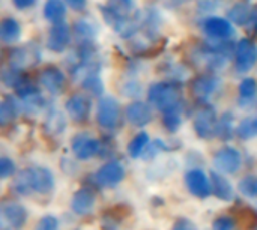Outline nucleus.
Wrapping results in <instances>:
<instances>
[{
  "mask_svg": "<svg viewBox=\"0 0 257 230\" xmlns=\"http://www.w3.org/2000/svg\"><path fill=\"white\" fill-rule=\"evenodd\" d=\"M39 50L38 47H35L33 44H26L23 47H17L11 51L9 54V62L11 66L15 69H23V68H29L33 66L39 62Z\"/></svg>",
  "mask_w": 257,
  "mask_h": 230,
  "instance_id": "39448f33",
  "label": "nucleus"
},
{
  "mask_svg": "<svg viewBox=\"0 0 257 230\" xmlns=\"http://www.w3.org/2000/svg\"><path fill=\"white\" fill-rule=\"evenodd\" d=\"M93 205H95V194L90 190L83 188L74 194L72 202H71V209L77 215H86L92 211Z\"/></svg>",
  "mask_w": 257,
  "mask_h": 230,
  "instance_id": "6ab92c4d",
  "label": "nucleus"
},
{
  "mask_svg": "<svg viewBox=\"0 0 257 230\" xmlns=\"http://www.w3.org/2000/svg\"><path fill=\"white\" fill-rule=\"evenodd\" d=\"M214 227H215V230H230L232 229V221L227 218H220L215 221Z\"/></svg>",
  "mask_w": 257,
  "mask_h": 230,
  "instance_id": "c03bdc74",
  "label": "nucleus"
},
{
  "mask_svg": "<svg viewBox=\"0 0 257 230\" xmlns=\"http://www.w3.org/2000/svg\"><path fill=\"white\" fill-rule=\"evenodd\" d=\"M181 124H182V114H181L179 104L163 110V125L167 131L176 133L181 128Z\"/></svg>",
  "mask_w": 257,
  "mask_h": 230,
  "instance_id": "4be33fe9",
  "label": "nucleus"
},
{
  "mask_svg": "<svg viewBox=\"0 0 257 230\" xmlns=\"http://www.w3.org/2000/svg\"><path fill=\"white\" fill-rule=\"evenodd\" d=\"M250 21H251V24H253V29L257 32V8L251 12V20H250Z\"/></svg>",
  "mask_w": 257,
  "mask_h": 230,
  "instance_id": "a18cd8bd",
  "label": "nucleus"
},
{
  "mask_svg": "<svg viewBox=\"0 0 257 230\" xmlns=\"http://www.w3.org/2000/svg\"><path fill=\"white\" fill-rule=\"evenodd\" d=\"M236 133H238V136H239L242 140H251V139L257 137V116L245 118V119L238 125Z\"/></svg>",
  "mask_w": 257,
  "mask_h": 230,
  "instance_id": "393cba45",
  "label": "nucleus"
},
{
  "mask_svg": "<svg viewBox=\"0 0 257 230\" xmlns=\"http://www.w3.org/2000/svg\"><path fill=\"white\" fill-rule=\"evenodd\" d=\"M44 105H45V101H44V98L39 93H35L32 96H27V98H23L21 99V107L27 113H32V114L41 111L44 108Z\"/></svg>",
  "mask_w": 257,
  "mask_h": 230,
  "instance_id": "473e14b6",
  "label": "nucleus"
},
{
  "mask_svg": "<svg viewBox=\"0 0 257 230\" xmlns=\"http://www.w3.org/2000/svg\"><path fill=\"white\" fill-rule=\"evenodd\" d=\"M172 230H197V229H196V226H194L191 221H188V220H179V221L173 226V229Z\"/></svg>",
  "mask_w": 257,
  "mask_h": 230,
  "instance_id": "a19ab883",
  "label": "nucleus"
},
{
  "mask_svg": "<svg viewBox=\"0 0 257 230\" xmlns=\"http://www.w3.org/2000/svg\"><path fill=\"white\" fill-rule=\"evenodd\" d=\"M119 116H120V107H119V102L113 96H105L99 101L96 119L102 128L105 130L116 128L119 122Z\"/></svg>",
  "mask_w": 257,
  "mask_h": 230,
  "instance_id": "7ed1b4c3",
  "label": "nucleus"
},
{
  "mask_svg": "<svg viewBox=\"0 0 257 230\" xmlns=\"http://www.w3.org/2000/svg\"><path fill=\"white\" fill-rule=\"evenodd\" d=\"M238 220L247 229L257 227V212L254 209H251V208H242L238 212Z\"/></svg>",
  "mask_w": 257,
  "mask_h": 230,
  "instance_id": "f704fd0d",
  "label": "nucleus"
},
{
  "mask_svg": "<svg viewBox=\"0 0 257 230\" xmlns=\"http://www.w3.org/2000/svg\"><path fill=\"white\" fill-rule=\"evenodd\" d=\"M8 229V224L5 221V217H3V212H2V206H0V230Z\"/></svg>",
  "mask_w": 257,
  "mask_h": 230,
  "instance_id": "49530a36",
  "label": "nucleus"
},
{
  "mask_svg": "<svg viewBox=\"0 0 257 230\" xmlns=\"http://www.w3.org/2000/svg\"><path fill=\"white\" fill-rule=\"evenodd\" d=\"M12 190L20 194V196H27L30 193H33L32 190V181H30V170L24 169L20 173L15 175L14 182H12Z\"/></svg>",
  "mask_w": 257,
  "mask_h": 230,
  "instance_id": "b1692460",
  "label": "nucleus"
},
{
  "mask_svg": "<svg viewBox=\"0 0 257 230\" xmlns=\"http://www.w3.org/2000/svg\"><path fill=\"white\" fill-rule=\"evenodd\" d=\"M23 77H20V69H15V68H8V69H3L2 71V77H0V80L8 86V87H15L17 86V83L21 80Z\"/></svg>",
  "mask_w": 257,
  "mask_h": 230,
  "instance_id": "4c0bfd02",
  "label": "nucleus"
},
{
  "mask_svg": "<svg viewBox=\"0 0 257 230\" xmlns=\"http://www.w3.org/2000/svg\"><path fill=\"white\" fill-rule=\"evenodd\" d=\"M125 116L128 122L134 127H145L152 119L149 105L142 101H134L128 104V107L125 108Z\"/></svg>",
  "mask_w": 257,
  "mask_h": 230,
  "instance_id": "2eb2a0df",
  "label": "nucleus"
},
{
  "mask_svg": "<svg viewBox=\"0 0 257 230\" xmlns=\"http://www.w3.org/2000/svg\"><path fill=\"white\" fill-rule=\"evenodd\" d=\"M185 184L190 193L199 199H206L211 194V181L202 170H190L185 175Z\"/></svg>",
  "mask_w": 257,
  "mask_h": 230,
  "instance_id": "9d476101",
  "label": "nucleus"
},
{
  "mask_svg": "<svg viewBox=\"0 0 257 230\" xmlns=\"http://www.w3.org/2000/svg\"><path fill=\"white\" fill-rule=\"evenodd\" d=\"M251 8L247 3H236L233 8L229 9L227 17L230 21H233L238 26H244L251 20Z\"/></svg>",
  "mask_w": 257,
  "mask_h": 230,
  "instance_id": "5701e85b",
  "label": "nucleus"
},
{
  "mask_svg": "<svg viewBox=\"0 0 257 230\" xmlns=\"http://www.w3.org/2000/svg\"><path fill=\"white\" fill-rule=\"evenodd\" d=\"M15 173V163L8 157H0V179H6Z\"/></svg>",
  "mask_w": 257,
  "mask_h": 230,
  "instance_id": "58836bf2",
  "label": "nucleus"
},
{
  "mask_svg": "<svg viewBox=\"0 0 257 230\" xmlns=\"http://www.w3.org/2000/svg\"><path fill=\"white\" fill-rule=\"evenodd\" d=\"M59 227V221L56 217L53 215H47V217H42L39 220V223L36 224L35 230H57Z\"/></svg>",
  "mask_w": 257,
  "mask_h": 230,
  "instance_id": "ea45409f",
  "label": "nucleus"
},
{
  "mask_svg": "<svg viewBox=\"0 0 257 230\" xmlns=\"http://www.w3.org/2000/svg\"><path fill=\"white\" fill-rule=\"evenodd\" d=\"M209 181H211V190L220 200L229 202L233 199V188L226 176H223L218 172H211Z\"/></svg>",
  "mask_w": 257,
  "mask_h": 230,
  "instance_id": "a211bd4d",
  "label": "nucleus"
},
{
  "mask_svg": "<svg viewBox=\"0 0 257 230\" xmlns=\"http://www.w3.org/2000/svg\"><path fill=\"white\" fill-rule=\"evenodd\" d=\"M81 87L84 90H87L89 93L95 95V96H99L104 92V83H102V80L99 78L98 74H92V75L86 77L81 81Z\"/></svg>",
  "mask_w": 257,
  "mask_h": 230,
  "instance_id": "2f4dec72",
  "label": "nucleus"
},
{
  "mask_svg": "<svg viewBox=\"0 0 257 230\" xmlns=\"http://www.w3.org/2000/svg\"><path fill=\"white\" fill-rule=\"evenodd\" d=\"M72 152L78 160H89L99 152V142L87 134H78L72 140Z\"/></svg>",
  "mask_w": 257,
  "mask_h": 230,
  "instance_id": "f8f14e48",
  "label": "nucleus"
},
{
  "mask_svg": "<svg viewBox=\"0 0 257 230\" xmlns=\"http://www.w3.org/2000/svg\"><path fill=\"white\" fill-rule=\"evenodd\" d=\"M257 63V45L250 39H241L235 51V68L238 72H248Z\"/></svg>",
  "mask_w": 257,
  "mask_h": 230,
  "instance_id": "f03ea898",
  "label": "nucleus"
},
{
  "mask_svg": "<svg viewBox=\"0 0 257 230\" xmlns=\"http://www.w3.org/2000/svg\"><path fill=\"white\" fill-rule=\"evenodd\" d=\"M203 29L211 38H215V39H227L235 33L232 23L226 18H221V17L206 18L203 21Z\"/></svg>",
  "mask_w": 257,
  "mask_h": 230,
  "instance_id": "4468645a",
  "label": "nucleus"
},
{
  "mask_svg": "<svg viewBox=\"0 0 257 230\" xmlns=\"http://www.w3.org/2000/svg\"><path fill=\"white\" fill-rule=\"evenodd\" d=\"M18 104L12 99H5L0 102V125H8L14 121L18 113Z\"/></svg>",
  "mask_w": 257,
  "mask_h": 230,
  "instance_id": "cd10ccee",
  "label": "nucleus"
},
{
  "mask_svg": "<svg viewBox=\"0 0 257 230\" xmlns=\"http://www.w3.org/2000/svg\"><path fill=\"white\" fill-rule=\"evenodd\" d=\"M218 86H220L218 78L211 75H203L193 81V93L199 99H208L217 92Z\"/></svg>",
  "mask_w": 257,
  "mask_h": 230,
  "instance_id": "f3484780",
  "label": "nucleus"
},
{
  "mask_svg": "<svg viewBox=\"0 0 257 230\" xmlns=\"http://www.w3.org/2000/svg\"><path fill=\"white\" fill-rule=\"evenodd\" d=\"M68 6H71L74 11H83L87 5V0H65Z\"/></svg>",
  "mask_w": 257,
  "mask_h": 230,
  "instance_id": "37998d69",
  "label": "nucleus"
},
{
  "mask_svg": "<svg viewBox=\"0 0 257 230\" xmlns=\"http://www.w3.org/2000/svg\"><path fill=\"white\" fill-rule=\"evenodd\" d=\"M148 99L158 110H166L179 104V90L173 83H155L148 90Z\"/></svg>",
  "mask_w": 257,
  "mask_h": 230,
  "instance_id": "f257e3e1",
  "label": "nucleus"
},
{
  "mask_svg": "<svg viewBox=\"0 0 257 230\" xmlns=\"http://www.w3.org/2000/svg\"><path fill=\"white\" fill-rule=\"evenodd\" d=\"M36 0H12L14 6L20 11H24V9H29L35 5Z\"/></svg>",
  "mask_w": 257,
  "mask_h": 230,
  "instance_id": "79ce46f5",
  "label": "nucleus"
},
{
  "mask_svg": "<svg viewBox=\"0 0 257 230\" xmlns=\"http://www.w3.org/2000/svg\"><path fill=\"white\" fill-rule=\"evenodd\" d=\"M215 134L223 140L232 139V136H233V116L230 113H224L221 116V119L217 122V133Z\"/></svg>",
  "mask_w": 257,
  "mask_h": 230,
  "instance_id": "c85d7f7f",
  "label": "nucleus"
},
{
  "mask_svg": "<svg viewBox=\"0 0 257 230\" xmlns=\"http://www.w3.org/2000/svg\"><path fill=\"white\" fill-rule=\"evenodd\" d=\"M66 113L75 122H84L90 114V99L83 93H75L69 96L65 104Z\"/></svg>",
  "mask_w": 257,
  "mask_h": 230,
  "instance_id": "9b49d317",
  "label": "nucleus"
},
{
  "mask_svg": "<svg viewBox=\"0 0 257 230\" xmlns=\"http://www.w3.org/2000/svg\"><path fill=\"white\" fill-rule=\"evenodd\" d=\"M74 32H75L77 38L83 42H89L95 36V27L87 20H78L74 24Z\"/></svg>",
  "mask_w": 257,
  "mask_h": 230,
  "instance_id": "c756f323",
  "label": "nucleus"
},
{
  "mask_svg": "<svg viewBox=\"0 0 257 230\" xmlns=\"http://www.w3.org/2000/svg\"><path fill=\"white\" fill-rule=\"evenodd\" d=\"M65 128V119L63 114L57 110H51L45 119V130L50 134H59Z\"/></svg>",
  "mask_w": 257,
  "mask_h": 230,
  "instance_id": "bb28decb",
  "label": "nucleus"
},
{
  "mask_svg": "<svg viewBox=\"0 0 257 230\" xmlns=\"http://www.w3.org/2000/svg\"><path fill=\"white\" fill-rule=\"evenodd\" d=\"M30 181L32 190L38 194H48L54 187L53 173L45 167H30Z\"/></svg>",
  "mask_w": 257,
  "mask_h": 230,
  "instance_id": "ddd939ff",
  "label": "nucleus"
},
{
  "mask_svg": "<svg viewBox=\"0 0 257 230\" xmlns=\"http://www.w3.org/2000/svg\"><path fill=\"white\" fill-rule=\"evenodd\" d=\"M257 93V81L254 78H244L239 84V98L242 102H251Z\"/></svg>",
  "mask_w": 257,
  "mask_h": 230,
  "instance_id": "7c9ffc66",
  "label": "nucleus"
},
{
  "mask_svg": "<svg viewBox=\"0 0 257 230\" xmlns=\"http://www.w3.org/2000/svg\"><path fill=\"white\" fill-rule=\"evenodd\" d=\"M39 83L51 95H59L65 89L66 78H65V74L62 72V69H59L57 66L50 65V66H45L41 71V74H39Z\"/></svg>",
  "mask_w": 257,
  "mask_h": 230,
  "instance_id": "423d86ee",
  "label": "nucleus"
},
{
  "mask_svg": "<svg viewBox=\"0 0 257 230\" xmlns=\"http://www.w3.org/2000/svg\"><path fill=\"white\" fill-rule=\"evenodd\" d=\"M2 212L5 217V221L8 224V229L18 230L21 229L27 220V212L24 206L18 203H5L2 205Z\"/></svg>",
  "mask_w": 257,
  "mask_h": 230,
  "instance_id": "dca6fc26",
  "label": "nucleus"
},
{
  "mask_svg": "<svg viewBox=\"0 0 257 230\" xmlns=\"http://www.w3.org/2000/svg\"><path fill=\"white\" fill-rule=\"evenodd\" d=\"M15 92H17V95H18L21 99H23V98H27V96H32V95H35V93H38L36 86H35L32 81L26 80V78H21V80L17 83Z\"/></svg>",
  "mask_w": 257,
  "mask_h": 230,
  "instance_id": "c9c22d12",
  "label": "nucleus"
},
{
  "mask_svg": "<svg viewBox=\"0 0 257 230\" xmlns=\"http://www.w3.org/2000/svg\"><path fill=\"white\" fill-rule=\"evenodd\" d=\"M66 15V3L63 0H47L44 5V17L45 20L54 23L63 21Z\"/></svg>",
  "mask_w": 257,
  "mask_h": 230,
  "instance_id": "412c9836",
  "label": "nucleus"
},
{
  "mask_svg": "<svg viewBox=\"0 0 257 230\" xmlns=\"http://www.w3.org/2000/svg\"><path fill=\"white\" fill-rule=\"evenodd\" d=\"M125 178V169L119 161H110L107 164H104L95 175L96 182L101 187H116L117 184H120Z\"/></svg>",
  "mask_w": 257,
  "mask_h": 230,
  "instance_id": "0eeeda50",
  "label": "nucleus"
},
{
  "mask_svg": "<svg viewBox=\"0 0 257 230\" xmlns=\"http://www.w3.org/2000/svg\"><path fill=\"white\" fill-rule=\"evenodd\" d=\"M71 41L69 26L63 21L54 23L47 36V48L54 53H62Z\"/></svg>",
  "mask_w": 257,
  "mask_h": 230,
  "instance_id": "1a4fd4ad",
  "label": "nucleus"
},
{
  "mask_svg": "<svg viewBox=\"0 0 257 230\" xmlns=\"http://www.w3.org/2000/svg\"><path fill=\"white\" fill-rule=\"evenodd\" d=\"M148 143H149V136L146 133H139L137 136H134V139L128 143L130 157L137 158V157L143 155V152L146 151Z\"/></svg>",
  "mask_w": 257,
  "mask_h": 230,
  "instance_id": "a878e982",
  "label": "nucleus"
},
{
  "mask_svg": "<svg viewBox=\"0 0 257 230\" xmlns=\"http://www.w3.org/2000/svg\"><path fill=\"white\" fill-rule=\"evenodd\" d=\"M214 164L223 173H235L241 169L242 157L239 151H236L235 148H224L215 154Z\"/></svg>",
  "mask_w": 257,
  "mask_h": 230,
  "instance_id": "6e6552de",
  "label": "nucleus"
},
{
  "mask_svg": "<svg viewBox=\"0 0 257 230\" xmlns=\"http://www.w3.org/2000/svg\"><path fill=\"white\" fill-rule=\"evenodd\" d=\"M133 5H134V0H108L107 8L120 17H130Z\"/></svg>",
  "mask_w": 257,
  "mask_h": 230,
  "instance_id": "72a5a7b5",
  "label": "nucleus"
},
{
  "mask_svg": "<svg viewBox=\"0 0 257 230\" xmlns=\"http://www.w3.org/2000/svg\"><path fill=\"white\" fill-rule=\"evenodd\" d=\"M239 190L242 194L248 197H257V178L254 176H247L239 182Z\"/></svg>",
  "mask_w": 257,
  "mask_h": 230,
  "instance_id": "e433bc0d",
  "label": "nucleus"
},
{
  "mask_svg": "<svg viewBox=\"0 0 257 230\" xmlns=\"http://www.w3.org/2000/svg\"><path fill=\"white\" fill-rule=\"evenodd\" d=\"M217 114L212 107L200 108L194 116V131L200 139H212L217 133Z\"/></svg>",
  "mask_w": 257,
  "mask_h": 230,
  "instance_id": "20e7f679",
  "label": "nucleus"
},
{
  "mask_svg": "<svg viewBox=\"0 0 257 230\" xmlns=\"http://www.w3.org/2000/svg\"><path fill=\"white\" fill-rule=\"evenodd\" d=\"M21 36V26L12 17H5L0 20V41L6 44L17 42Z\"/></svg>",
  "mask_w": 257,
  "mask_h": 230,
  "instance_id": "aec40b11",
  "label": "nucleus"
}]
</instances>
